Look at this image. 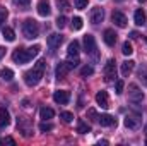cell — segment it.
<instances>
[{
    "instance_id": "obj_1",
    "label": "cell",
    "mask_w": 147,
    "mask_h": 146,
    "mask_svg": "<svg viewBox=\"0 0 147 146\" xmlns=\"http://www.w3.org/2000/svg\"><path fill=\"white\" fill-rule=\"evenodd\" d=\"M45 69H46V62L45 60H39L34 64V67L31 71L24 74V83L28 86H36L38 83L43 79V74H45Z\"/></svg>"
},
{
    "instance_id": "obj_2",
    "label": "cell",
    "mask_w": 147,
    "mask_h": 146,
    "mask_svg": "<svg viewBox=\"0 0 147 146\" xmlns=\"http://www.w3.org/2000/svg\"><path fill=\"white\" fill-rule=\"evenodd\" d=\"M22 35H24V38H28V40L38 38V35H39V24H38L34 19H26L22 23Z\"/></svg>"
},
{
    "instance_id": "obj_3",
    "label": "cell",
    "mask_w": 147,
    "mask_h": 146,
    "mask_svg": "<svg viewBox=\"0 0 147 146\" xmlns=\"http://www.w3.org/2000/svg\"><path fill=\"white\" fill-rule=\"evenodd\" d=\"M84 50L89 57H92L94 60H98V45H96V40L92 35H86L84 36Z\"/></svg>"
},
{
    "instance_id": "obj_4",
    "label": "cell",
    "mask_w": 147,
    "mask_h": 146,
    "mask_svg": "<svg viewBox=\"0 0 147 146\" xmlns=\"http://www.w3.org/2000/svg\"><path fill=\"white\" fill-rule=\"evenodd\" d=\"M128 98L134 103H140L144 100V91L137 84H128Z\"/></svg>"
},
{
    "instance_id": "obj_5",
    "label": "cell",
    "mask_w": 147,
    "mask_h": 146,
    "mask_svg": "<svg viewBox=\"0 0 147 146\" xmlns=\"http://www.w3.org/2000/svg\"><path fill=\"white\" fill-rule=\"evenodd\" d=\"M31 59H33V57H31L29 50H21V48H17V50L12 53V60H14L16 64H28Z\"/></svg>"
},
{
    "instance_id": "obj_6",
    "label": "cell",
    "mask_w": 147,
    "mask_h": 146,
    "mask_svg": "<svg viewBox=\"0 0 147 146\" xmlns=\"http://www.w3.org/2000/svg\"><path fill=\"white\" fill-rule=\"evenodd\" d=\"M123 124H125V127H128V129H132V131H137V129H140L142 120H140V117H137V115H127L125 120H123Z\"/></svg>"
},
{
    "instance_id": "obj_7",
    "label": "cell",
    "mask_w": 147,
    "mask_h": 146,
    "mask_svg": "<svg viewBox=\"0 0 147 146\" xmlns=\"http://www.w3.org/2000/svg\"><path fill=\"white\" fill-rule=\"evenodd\" d=\"M53 100H55V103H58V105H67L69 100H70V93L65 91V89H58V91L53 93Z\"/></svg>"
},
{
    "instance_id": "obj_8",
    "label": "cell",
    "mask_w": 147,
    "mask_h": 146,
    "mask_svg": "<svg viewBox=\"0 0 147 146\" xmlns=\"http://www.w3.org/2000/svg\"><path fill=\"white\" fill-rule=\"evenodd\" d=\"M116 77V67H115V60L110 59L108 62H106V65H105V79L111 83L113 79Z\"/></svg>"
},
{
    "instance_id": "obj_9",
    "label": "cell",
    "mask_w": 147,
    "mask_h": 146,
    "mask_svg": "<svg viewBox=\"0 0 147 146\" xmlns=\"http://www.w3.org/2000/svg\"><path fill=\"white\" fill-rule=\"evenodd\" d=\"M89 17H91V23H92V24H99V23H103V19H105V10H103L101 7H92Z\"/></svg>"
},
{
    "instance_id": "obj_10",
    "label": "cell",
    "mask_w": 147,
    "mask_h": 146,
    "mask_svg": "<svg viewBox=\"0 0 147 146\" xmlns=\"http://www.w3.org/2000/svg\"><path fill=\"white\" fill-rule=\"evenodd\" d=\"M38 14L41 17H48L51 14V5H50L48 0H39L38 2Z\"/></svg>"
},
{
    "instance_id": "obj_11",
    "label": "cell",
    "mask_w": 147,
    "mask_h": 146,
    "mask_svg": "<svg viewBox=\"0 0 147 146\" xmlns=\"http://www.w3.org/2000/svg\"><path fill=\"white\" fill-rule=\"evenodd\" d=\"M62 41H63V36L58 35V33H51V35L48 36V40H46V43H48V46H50L51 50L58 48V46L62 45Z\"/></svg>"
},
{
    "instance_id": "obj_12",
    "label": "cell",
    "mask_w": 147,
    "mask_h": 146,
    "mask_svg": "<svg viewBox=\"0 0 147 146\" xmlns=\"http://www.w3.org/2000/svg\"><path fill=\"white\" fill-rule=\"evenodd\" d=\"M111 19H113V23L118 26V28H125L127 26V16L123 14V12H120V10H115L113 12V16H111Z\"/></svg>"
},
{
    "instance_id": "obj_13",
    "label": "cell",
    "mask_w": 147,
    "mask_h": 146,
    "mask_svg": "<svg viewBox=\"0 0 147 146\" xmlns=\"http://www.w3.org/2000/svg\"><path fill=\"white\" fill-rule=\"evenodd\" d=\"M96 103H98L101 108H108V107H110L108 93H106V91H98V93H96Z\"/></svg>"
},
{
    "instance_id": "obj_14",
    "label": "cell",
    "mask_w": 147,
    "mask_h": 146,
    "mask_svg": "<svg viewBox=\"0 0 147 146\" xmlns=\"http://www.w3.org/2000/svg\"><path fill=\"white\" fill-rule=\"evenodd\" d=\"M98 122L103 126V127H111V126H116V119L110 115V113H103L98 117Z\"/></svg>"
},
{
    "instance_id": "obj_15",
    "label": "cell",
    "mask_w": 147,
    "mask_h": 146,
    "mask_svg": "<svg viewBox=\"0 0 147 146\" xmlns=\"http://www.w3.org/2000/svg\"><path fill=\"white\" fill-rule=\"evenodd\" d=\"M116 33H115V29H105V33H103V40H105V43L108 45V46H115V43H116Z\"/></svg>"
},
{
    "instance_id": "obj_16",
    "label": "cell",
    "mask_w": 147,
    "mask_h": 146,
    "mask_svg": "<svg viewBox=\"0 0 147 146\" xmlns=\"http://www.w3.org/2000/svg\"><path fill=\"white\" fill-rule=\"evenodd\" d=\"M69 71H70V65H69V62H60L58 65H57V77L58 79H62V77H65L67 74H69Z\"/></svg>"
},
{
    "instance_id": "obj_17",
    "label": "cell",
    "mask_w": 147,
    "mask_h": 146,
    "mask_svg": "<svg viewBox=\"0 0 147 146\" xmlns=\"http://www.w3.org/2000/svg\"><path fill=\"white\" fill-rule=\"evenodd\" d=\"M134 67H135V62H134V60H125V62L121 64V76H123V77H128L130 72L134 71Z\"/></svg>"
},
{
    "instance_id": "obj_18",
    "label": "cell",
    "mask_w": 147,
    "mask_h": 146,
    "mask_svg": "<svg viewBox=\"0 0 147 146\" xmlns=\"http://www.w3.org/2000/svg\"><path fill=\"white\" fill-rule=\"evenodd\" d=\"M9 124H10V113L2 107V108H0V126L5 127V126H9Z\"/></svg>"
},
{
    "instance_id": "obj_19",
    "label": "cell",
    "mask_w": 147,
    "mask_h": 146,
    "mask_svg": "<svg viewBox=\"0 0 147 146\" xmlns=\"http://www.w3.org/2000/svg\"><path fill=\"white\" fill-rule=\"evenodd\" d=\"M134 19H135V24H137V26H144V24H146V12H144L142 9L135 10Z\"/></svg>"
},
{
    "instance_id": "obj_20",
    "label": "cell",
    "mask_w": 147,
    "mask_h": 146,
    "mask_svg": "<svg viewBox=\"0 0 147 146\" xmlns=\"http://www.w3.org/2000/svg\"><path fill=\"white\" fill-rule=\"evenodd\" d=\"M39 117H41L43 120H50V119H53V117H55V112H53V108L43 107V108L39 110Z\"/></svg>"
},
{
    "instance_id": "obj_21",
    "label": "cell",
    "mask_w": 147,
    "mask_h": 146,
    "mask_svg": "<svg viewBox=\"0 0 147 146\" xmlns=\"http://www.w3.org/2000/svg\"><path fill=\"white\" fill-rule=\"evenodd\" d=\"M0 79H2V81H12V79H14V72H12V69L3 67V69L0 71Z\"/></svg>"
},
{
    "instance_id": "obj_22",
    "label": "cell",
    "mask_w": 147,
    "mask_h": 146,
    "mask_svg": "<svg viewBox=\"0 0 147 146\" xmlns=\"http://www.w3.org/2000/svg\"><path fill=\"white\" fill-rule=\"evenodd\" d=\"M77 132H80V134H87V132H91V126H87L84 120H79V124H77Z\"/></svg>"
},
{
    "instance_id": "obj_23",
    "label": "cell",
    "mask_w": 147,
    "mask_h": 146,
    "mask_svg": "<svg viewBox=\"0 0 147 146\" xmlns=\"http://www.w3.org/2000/svg\"><path fill=\"white\" fill-rule=\"evenodd\" d=\"M2 33H3V38H5L7 41H14V40H16V33H14L12 28H3Z\"/></svg>"
},
{
    "instance_id": "obj_24",
    "label": "cell",
    "mask_w": 147,
    "mask_h": 146,
    "mask_svg": "<svg viewBox=\"0 0 147 146\" xmlns=\"http://www.w3.org/2000/svg\"><path fill=\"white\" fill-rule=\"evenodd\" d=\"M79 41L77 40H74V41H70V45H69V55H79Z\"/></svg>"
},
{
    "instance_id": "obj_25",
    "label": "cell",
    "mask_w": 147,
    "mask_h": 146,
    "mask_svg": "<svg viewBox=\"0 0 147 146\" xmlns=\"http://www.w3.org/2000/svg\"><path fill=\"white\" fill-rule=\"evenodd\" d=\"M67 62H69L70 69H74V67H77V65L80 64V60H79V55H69V57H67Z\"/></svg>"
},
{
    "instance_id": "obj_26",
    "label": "cell",
    "mask_w": 147,
    "mask_h": 146,
    "mask_svg": "<svg viewBox=\"0 0 147 146\" xmlns=\"http://www.w3.org/2000/svg\"><path fill=\"white\" fill-rule=\"evenodd\" d=\"M57 7H58L62 12H67V10H70V3H69L67 0H58V2H57Z\"/></svg>"
},
{
    "instance_id": "obj_27",
    "label": "cell",
    "mask_w": 147,
    "mask_h": 146,
    "mask_svg": "<svg viewBox=\"0 0 147 146\" xmlns=\"http://www.w3.org/2000/svg\"><path fill=\"white\" fill-rule=\"evenodd\" d=\"M55 24H57L58 29H63V28L67 26V17H65V16H58L57 21H55Z\"/></svg>"
},
{
    "instance_id": "obj_28",
    "label": "cell",
    "mask_w": 147,
    "mask_h": 146,
    "mask_svg": "<svg viewBox=\"0 0 147 146\" xmlns=\"http://www.w3.org/2000/svg\"><path fill=\"white\" fill-rule=\"evenodd\" d=\"M121 52H123V55H132V53H134L132 43H130V41H125V43H123V46H121Z\"/></svg>"
},
{
    "instance_id": "obj_29",
    "label": "cell",
    "mask_w": 147,
    "mask_h": 146,
    "mask_svg": "<svg viewBox=\"0 0 147 146\" xmlns=\"http://www.w3.org/2000/svg\"><path fill=\"white\" fill-rule=\"evenodd\" d=\"M39 131H41V132H50V131H53V124L43 120V122L39 124Z\"/></svg>"
},
{
    "instance_id": "obj_30",
    "label": "cell",
    "mask_w": 147,
    "mask_h": 146,
    "mask_svg": "<svg viewBox=\"0 0 147 146\" xmlns=\"http://www.w3.org/2000/svg\"><path fill=\"white\" fill-rule=\"evenodd\" d=\"M92 74H94L92 65H84V67L80 69V76H82V77H87V76H92Z\"/></svg>"
},
{
    "instance_id": "obj_31",
    "label": "cell",
    "mask_w": 147,
    "mask_h": 146,
    "mask_svg": "<svg viewBox=\"0 0 147 146\" xmlns=\"http://www.w3.org/2000/svg\"><path fill=\"white\" fill-rule=\"evenodd\" d=\"M72 29L74 31L82 29V19H80V17H74L72 19Z\"/></svg>"
},
{
    "instance_id": "obj_32",
    "label": "cell",
    "mask_w": 147,
    "mask_h": 146,
    "mask_svg": "<svg viewBox=\"0 0 147 146\" xmlns=\"http://www.w3.org/2000/svg\"><path fill=\"white\" fill-rule=\"evenodd\" d=\"M14 3H16V5H19L22 10H28V9H29L31 0H14Z\"/></svg>"
},
{
    "instance_id": "obj_33",
    "label": "cell",
    "mask_w": 147,
    "mask_h": 146,
    "mask_svg": "<svg viewBox=\"0 0 147 146\" xmlns=\"http://www.w3.org/2000/svg\"><path fill=\"white\" fill-rule=\"evenodd\" d=\"M87 117H89L91 122H98V117H99V115H98V112L94 108H89L87 110Z\"/></svg>"
},
{
    "instance_id": "obj_34",
    "label": "cell",
    "mask_w": 147,
    "mask_h": 146,
    "mask_svg": "<svg viewBox=\"0 0 147 146\" xmlns=\"http://www.w3.org/2000/svg\"><path fill=\"white\" fill-rule=\"evenodd\" d=\"M60 117H62V119H63V122H67V124L74 120V113H72V112H62V113H60Z\"/></svg>"
},
{
    "instance_id": "obj_35",
    "label": "cell",
    "mask_w": 147,
    "mask_h": 146,
    "mask_svg": "<svg viewBox=\"0 0 147 146\" xmlns=\"http://www.w3.org/2000/svg\"><path fill=\"white\" fill-rule=\"evenodd\" d=\"M123 86H125V83L120 79V81H116V84H115V93L116 95H121L123 93Z\"/></svg>"
},
{
    "instance_id": "obj_36",
    "label": "cell",
    "mask_w": 147,
    "mask_h": 146,
    "mask_svg": "<svg viewBox=\"0 0 147 146\" xmlns=\"http://www.w3.org/2000/svg\"><path fill=\"white\" fill-rule=\"evenodd\" d=\"M7 16H9V12H7V9L0 5V26H2V23H5V19H7Z\"/></svg>"
},
{
    "instance_id": "obj_37",
    "label": "cell",
    "mask_w": 147,
    "mask_h": 146,
    "mask_svg": "<svg viewBox=\"0 0 147 146\" xmlns=\"http://www.w3.org/2000/svg\"><path fill=\"white\" fill-rule=\"evenodd\" d=\"M87 2H89V0H75V7H77L79 10H82V9L87 7Z\"/></svg>"
},
{
    "instance_id": "obj_38",
    "label": "cell",
    "mask_w": 147,
    "mask_h": 146,
    "mask_svg": "<svg viewBox=\"0 0 147 146\" xmlns=\"http://www.w3.org/2000/svg\"><path fill=\"white\" fill-rule=\"evenodd\" d=\"M3 143H9V145H16V141H14L12 138H5V139H3Z\"/></svg>"
},
{
    "instance_id": "obj_39",
    "label": "cell",
    "mask_w": 147,
    "mask_h": 146,
    "mask_svg": "<svg viewBox=\"0 0 147 146\" xmlns=\"http://www.w3.org/2000/svg\"><path fill=\"white\" fill-rule=\"evenodd\" d=\"M130 38H132V40H135V38H139V33H137V31H132V33H130Z\"/></svg>"
},
{
    "instance_id": "obj_40",
    "label": "cell",
    "mask_w": 147,
    "mask_h": 146,
    "mask_svg": "<svg viewBox=\"0 0 147 146\" xmlns=\"http://www.w3.org/2000/svg\"><path fill=\"white\" fill-rule=\"evenodd\" d=\"M3 55H5V48H3V46H0V59H2Z\"/></svg>"
},
{
    "instance_id": "obj_41",
    "label": "cell",
    "mask_w": 147,
    "mask_h": 146,
    "mask_svg": "<svg viewBox=\"0 0 147 146\" xmlns=\"http://www.w3.org/2000/svg\"><path fill=\"white\" fill-rule=\"evenodd\" d=\"M22 107H24V108H28V107H29V102H28V100H24V102H22Z\"/></svg>"
},
{
    "instance_id": "obj_42",
    "label": "cell",
    "mask_w": 147,
    "mask_h": 146,
    "mask_svg": "<svg viewBox=\"0 0 147 146\" xmlns=\"http://www.w3.org/2000/svg\"><path fill=\"white\" fill-rule=\"evenodd\" d=\"M140 79L144 81V84H147V74H146V76H142V74H140Z\"/></svg>"
},
{
    "instance_id": "obj_43",
    "label": "cell",
    "mask_w": 147,
    "mask_h": 146,
    "mask_svg": "<svg viewBox=\"0 0 147 146\" xmlns=\"http://www.w3.org/2000/svg\"><path fill=\"white\" fill-rule=\"evenodd\" d=\"M144 132H146V134H147V124H146V126H144Z\"/></svg>"
},
{
    "instance_id": "obj_44",
    "label": "cell",
    "mask_w": 147,
    "mask_h": 146,
    "mask_svg": "<svg viewBox=\"0 0 147 146\" xmlns=\"http://www.w3.org/2000/svg\"><path fill=\"white\" fill-rule=\"evenodd\" d=\"M139 2H140V3H144V2H146V0H139Z\"/></svg>"
},
{
    "instance_id": "obj_45",
    "label": "cell",
    "mask_w": 147,
    "mask_h": 146,
    "mask_svg": "<svg viewBox=\"0 0 147 146\" xmlns=\"http://www.w3.org/2000/svg\"><path fill=\"white\" fill-rule=\"evenodd\" d=\"M146 146H147V134H146Z\"/></svg>"
},
{
    "instance_id": "obj_46",
    "label": "cell",
    "mask_w": 147,
    "mask_h": 146,
    "mask_svg": "<svg viewBox=\"0 0 147 146\" xmlns=\"http://www.w3.org/2000/svg\"><path fill=\"white\" fill-rule=\"evenodd\" d=\"M115 2H123V0H115Z\"/></svg>"
},
{
    "instance_id": "obj_47",
    "label": "cell",
    "mask_w": 147,
    "mask_h": 146,
    "mask_svg": "<svg viewBox=\"0 0 147 146\" xmlns=\"http://www.w3.org/2000/svg\"><path fill=\"white\" fill-rule=\"evenodd\" d=\"M146 43H147V38H146Z\"/></svg>"
}]
</instances>
